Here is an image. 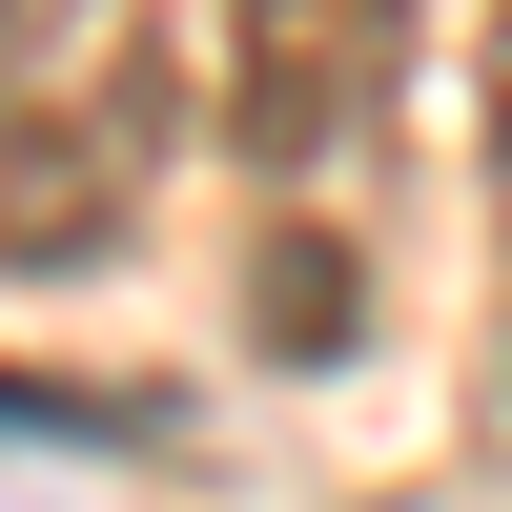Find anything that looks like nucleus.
I'll list each match as a JSON object with an SVG mask.
<instances>
[{"mask_svg":"<svg viewBox=\"0 0 512 512\" xmlns=\"http://www.w3.org/2000/svg\"><path fill=\"white\" fill-rule=\"evenodd\" d=\"M164 144H185V62H164V21H123V0H82V21H41L21 62H0V267H103L123 226H144Z\"/></svg>","mask_w":512,"mask_h":512,"instance_id":"f257e3e1","label":"nucleus"},{"mask_svg":"<svg viewBox=\"0 0 512 512\" xmlns=\"http://www.w3.org/2000/svg\"><path fill=\"white\" fill-rule=\"evenodd\" d=\"M390 21L410 0H226V144L246 164H328L390 103Z\"/></svg>","mask_w":512,"mask_h":512,"instance_id":"f03ea898","label":"nucleus"},{"mask_svg":"<svg viewBox=\"0 0 512 512\" xmlns=\"http://www.w3.org/2000/svg\"><path fill=\"white\" fill-rule=\"evenodd\" d=\"M267 349H287V369L349 349V267H328V226H287V246H267Z\"/></svg>","mask_w":512,"mask_h":512,"instance_id":"7ed1b4c3","label":"nucleus"},{"mask_svg":"<svg viewBox=\"0 0 512 512\" xmlns=\"http://www.w3.org/2000/svg\"><path fill=\"white\" fill-rule=\"evenodd\" d=\"M492 185H512V21H492Z\"/></svg>","mask_w":512,"mask_h":512,"instance_id":"20e7f679","label":"nucleus"},{"mask_svg":"<svg viewBox=\"0 0 512 512\" xmlns=\"http://www.w3.org/2000/svg\"><path fill=\"white\" fill-rule=\"evenodd\" d=\"M41 21H62V0H0V62H21V41H41Z\"/></svg>","mask_w":512,"mask_h":512,"instance_id":"39448f33","label":"nucleus"}]
</instances>
